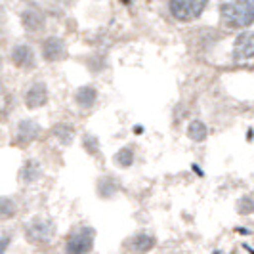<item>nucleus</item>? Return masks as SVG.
Returning <instances> with one entry per match:
<instances>
[{"label": "nucleus", "instance_id": "1", "mask_svg": "<svg viewBox=\"0 0 254 254\" xmlns=\"http://www.w3.org/2000/svg\"><path fill=\"white\" fill-rule=\"evenodd\" d=\"M218 12L226 29H247L254 23V0H220Z\"/></svg>", "mask_w": 254, "mask_h": 254}, {"label": "nucleus", "instance_id": "2", "mask_svg": "<svg viewBox=\"0 0 254 254\" xmlns=\"http://www.w3.org/2000/svg\"><path fill=\"white\" fill-rule=\"evenodd\" d=\"M58 233V226L50 216L44 214H35L23 224V237L31 247L44 249L48 247Z\"/></svg>", "mask_w": 254, "mask_h": 254}, {"label": "nucleus", "instance_id": "3", "mask_svg": "<svg viewBox=\"0 0 254 254\" xmlns=\"http://www.w3.org/2000/svg\"><path fill=\"white\" fill-rule=\"evenodd\" d=\"M96 229L86 224L75 226L65 237V253L69 254H88L94 251Z\"/></svg>", "mask_w": 254, "mask_h": 254}, {"label": "nucleus", "instance_id": "4", "mask_svg": "<svg viewBox=\"0 0 254 254\" xmlns=\"http://www.w3.org/2000/svg\"><path fill=\"white\" fill-rule=\"evenodd\" d=\"M40 136H42V127L37 119H19L12 134L10 145L15 149L25 151L27 147H31Z\"/></svg>", "mask_w": 254, "mask_h": 254}, {"label": "nucleus", "instance_id": "5", "mask_svg": "<svg viewBox=\"0 0 254 254\" xmlns=\"http://www.w3.org/2000/svg\"><path fill=\"white\" fill-rule=\"evenodd\" d=\"M206 4L208 0H168V10L178 21L190 23L201 17Z\"/></svg>", "mask_w": 254, "mask_h": 254}, {"label": "nucleus", "instance_id": "6", "mask_svg": "<svg viewBox=\"0 0 254 254\" xmlns=\"http://www.w3.org/2000/svg\"><path fill=\"white\" fill-rule=\"evenodd\" d=\"M40 58L46 64H60L69 58V46L65 42V38L58 37V35H48L42 38L40 42Z\"/></svg>", "mask_w": 254, "mask_h": 254}, {"label": "nucleus", "instance_id": "7", "mask_svg": "<svg viewBox=\"0 0 254 254\" xmlns=\"http://www.w3.org/2000/svg\"><path fill=\"white\" fill-rule=\"evenodd\" d=\"M19 21H21V27L23 31L29 33V35H40L46 31V25H48V17L44 10L37 6V4H29L25 6L21 13H19Z\"/></svg>", "mask_w": 254, "mask_h": 254}, {"label": "nucleus", "instance_id": "8", "mask_svg": "<svg viewBox=\"0 0 254 254\" xmlns=\"http://www.w3.org/2000/svg\"><path fill=\"white\" fill-rule=\"evenodd\" d=\"M37 52L31 44L27 42H19V44H13L12 50H10V64L19 69V71H31L37 67Z\"/></svg>", "mask_w": 254, "mask_h": 254}, {"label": "nucleus", "instance_id": "9", "mask_svg": "<svg viewBox=\"0 0 254 254\" xmlns=\"http://www.w3.org/2000/svg\"><path fill=\"white\" fill-rule=\"evenodd\" d=\"M48 102H50V88L44 80H35L23 94V103L31 111L42 109L44 105H48Z\"/></svg>", "mask_w": 254, "mask_h": 254}, {"label": "nucleus", "instance_id": "10", "mask_svg": "<svg viewBox=\"0 0 254 254\" xmlns=\"http://www.w3.org/2000/svg\"><path fill=\"white\" fill-rule=\"evenodd\" d=\"M233 62L237 65H254V33H243L235 38Z\"/></svg>", "mask_w": 254, "mask_h": 254}, {"label": "nucleus", "instance_id": "11", "mask_svg": "<svg viewBox=\"0 0 254 254\" xmlns=\"http://www.w3.org/2000/svg\"><path fill=\"white\" fill-rule=\"evenodd\" d=\"M42 174H44V168L40 165V161L27 159V161H23V165L19 166L17 180H19L21 186H33V184H37L38 180L42 178Z\"/></svg>", "mask_w": 254, "mask_h": 254}, {"label": "nucleus", "instance_id": "12", "mask_svg": "<svg viewBox=\"0 0 254 254\" xmlns=\"http://www.w3.org/2000/svg\"><path fill=\"white\" fill-rule=\"evenodd\" d=\"M50 136L58 141L60 145L69 147V145H71V143L75 141V138H76V128L73 127L71 123H67V121H60V123L52 125Z\"/></svg>", "mask_w": 254, "mask_h": 254}, {"label": "nucleus", "instance_id": "13", "mask_svg": "<svg viewBox=\"0 0 254 254\" xmlns=\"http://www.w3.org/2000/svg\"><path fill=\"white\" fill-rule=\"evenodd\" d=\"M98 88L94 86V84H82V86H78L75 90V103L78 109H82V111H88L92 109L96 103H98Z\"/></svg>", "mask_w": 254, "mask_h": 254}, {"label": "nucleus", "instance_id": "14", "mask_svg": "<svg viewBox=\"0 0 254 254\" xmlns=\"http://www.w3.org/2000/svg\"><path fill=\"white\" fill-rule=\"evenodd\" d=\"M153 247H155V237L145 231H140V233H134L132 237H128L123 249L130 251V253H149Z\"/></svg>", "mask_w": 254, "mask_h": 254}, {"label": "nucleus", "instance_id": "15", "mask_svg": "<svg viewBox=\"0 0 254 254\" xmlns=\"http://www.w3.org/2000/svg\"><path fill=\"white\" fill-rule=\"evenodd\" d=\"M119 191H121V182L117 176L105 174V176H100L96 182V193L100 199H113L119 195Z\"/></svg>", "mask_w": 254, "mask_h": 254}, {"label": "nucleus", "instance_id": "16", "mask_svg": "<svg viewBox=\"0 0 254 254\" xmlns=\"http://www.w3.org/2000/svg\"><path fill=\"white\" fill-rule=\"evenodd\" d=\"M19 204L10 195H0V222H10L17 216Z\"/></svg>", "mask_w": 254, "mask_h": 254}, {"label": "nucleus", "instance_id": "17", "mask_svg": "<svg viewBox=\"0 0 254 254\" xmlns=\"http://www.w3.org/2000/svg\"><path fill=\"white\" fill-rule=\"evenodd\" d=\"M134 159H136L134 145H125V147H121V149L113 155V163L119 166V168H130V166L134 165Z\"/></svg>", "mask_w": 254, "mask_h": 254}, {"label": "nucleus", "instance_id": "18", "mask_svg": "<svg viewBox=\"0 0 254 254\" xmlns=\"http://www.w3.org/2000/svg\"><path fill=\"white\" fill-rule=\"evenodd\" d=\"M188 136L193 141H204L206 136H208V128H206V125H204L203 121L193 119L190 125H188Z\"/></svg>", "mask_w": 254, "mask_h": 254}, {"label": "nucleus", "instance_id": "19", "mask_svg": "<svg viewBox=\"0 0 254 254\" xmlns=\"http://www.w3.org/2000/svg\"><path fill=\"white\" fill-rule=\"evenodd\" d=\"M82 149L88 153L90 157H98L100 153H102V145H100V140H98V136H94V134H82Z\"/></svg>", "mask_w": 254, "mask_h": 254}, {"label": "nucleus", "instance_id": "20", "mask_svg": "<svg viewBox=\"0 0 254 254\" xmlns=\"http://www.w3.org/2000/svg\"><path fill=\"white\" fill-rule=\"evenodd\" d=\"M237 210H239V214H251L254 212V201L247 195V197H241L239 201H237Z\"/></svg>", "mask_w": 254, "mask_h": 254}, {"label": "nucleus", "instance_id": "21", "mask_svg": "<svg viewBox=\"0 0 254 254\" xmlns=\"http://www.w3.org/2000/svg\"><path fill=\"white\" fill-rule=\"evenodd\" d=\"M10 243H12V235L10 233H0V253H6Z\"/></svg>", "mask_w": 254, "mask_h": 254}, {"label": "nucleus", "instance_id": "22", "mask_svg": "<svg viewBox=\"0 0 254 254\" xmlns=\"http://www.w3.org/2000/svg\"><path fill=\"white\" fill-rule=\"evenodd\" d=\"M60 4H64V6H73V4H76L78 0H58Z\"/></svg>", "mask_w": 254, "mask_h": 254}, {"label": "nucleus", "instance_id": "23", "mask_svg": "<svg viewBox=\"0 0 254 254\" xmlns=\"http://www.w3.org/2000/svg\"><path fill=\"white\" fill-rule=\"evenodd\" d=\"M2 64H4V60H2V56H0V69H2Z\"/></svg>", "mask_w": 254, "mask_h": 254}]
</instances>
